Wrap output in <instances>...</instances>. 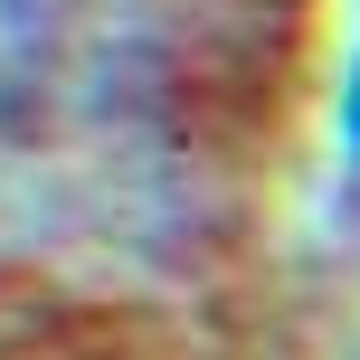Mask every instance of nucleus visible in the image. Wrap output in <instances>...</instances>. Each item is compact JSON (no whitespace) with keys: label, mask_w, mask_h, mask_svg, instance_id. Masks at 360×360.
Segmentation results:
<instances>
[{"label":"nucleus","mask_w":360,"mask_h":360,"mask_svg":"<svg viewBox=\"0 0 360 360\" xmlns=\"http://www.w3.org/2000/svg\"><path fill=\"white\" fill-rule=\"evenodd\" d=\"M351 143H360V76H351Z\"/></svg>","instance_id":"f257e3e1"}]
</instances>
